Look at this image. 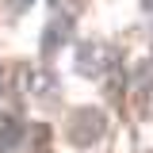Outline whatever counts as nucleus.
<instances>
[{"instance_id": "obj_1", "label": "nucleus", "mask_w": 153, "mask_h": 153, "mask_svg": "<svg viewBox=\"0 0 153 153\" xmlns=\"http://www.w3.org/2000/svg\"><path fill=\"white\" fill-rule=\"evenodd\" d=\"M16 138H19L16 123H12L8 115H0V153H8V149H12V146H16Z\"/></svg>"}]
</instances>
